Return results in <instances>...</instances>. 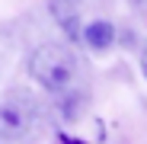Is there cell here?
Listing matches in <instances>:
<instances>
[{
	"mask_svg": "<svg viewBox=\"0 0 147 144\" xmlns=\"http://www.w3.org/2000/svg\"><path fill=\"white\" fill-rule=\"evenodd\" d=\"M141 74L147 77V48H144V51H141Z\"/></svg>",
	"mask_w": 147,
	"mask_h": 144,
	"instance_id": "5",
	"label": "cell"
},
{
	"mask_svg": "<svg viewBox=\"0 0 147 144\" xmlns=\"http://www.w3.org/2000/svg\"><path fill=\"white\" fill-rule=\"evenodd\" d=\"M38 109L35 99L26 90H13L10 96L0 99V141H19L26 138L29 128L35 125Z\"/></svg>",
	"mask_w": 147,
	"mask_h": 144,
	"instance_id": "2",
	"label": "cell"
},
{
	"mask_svg": "<svg viewBox=\"0 0 147 144\" xmlns=\"http://www.w3.org/2000/svg\"><path fill=\"white\" fill-rule=\"evenodd\" d=\"M80 7H83V0H48V10H51L55 22L70 39L80 35Z\"/></svg>",
	"mask_w": 147,
	"mask_h": 144,
	"instance_id": "3",
	"label": "cell"
},
{
	"mask_svg": "<svg viewBox=\"0 0 147 144\" xmlns=\"http://www.w3.org/2000/svg\"><path fill=\"white\" fill-rule=\"evenodd\" d=\"M80 39H83L86 48H93V51H106L115 42V26L109 19H93V22H86L80 29Z\"/></svg>",
	"mask_w": 147,
	"mask_h": 144,
	"instance_id": "4",
	"label": "cell"
},
{
	"mask_svg": "<svg viewBox=\"0 0 147 144\" xmlns=\"http://www.w3.org/2000/svg\"><path fill=\"white\" fill-rule=\"evenodd\" d=\"M29 77L48 93H67L77 80V58L61 42H42L26 61Z\"/></svg>",
	"mask_w": 147,
	"mask_h": 144,
	"instance_id": "1",
	"label": "cell"
}]
</instances>
